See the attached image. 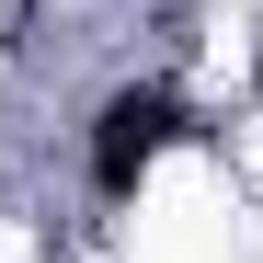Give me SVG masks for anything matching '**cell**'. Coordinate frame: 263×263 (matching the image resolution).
<instances>
[{
    "mask_svg": "<svg viewBox=\"0 0 263 263\" xmlns=\"http://www.w3.org/2000/svg\"><path fill=\"white\" fill-rule=\"evenodd\" d=\"M183 92H160V80H115V92L92 103V138H80V160H92V195L103 206H126V195H138V172L172 149V138H183Z\"/></svg>",
    "mask_w": 263,
    "mask_h": 263,
    "instance_id": "6da1fadb",
    "label": "cell"
}]
</instances>
